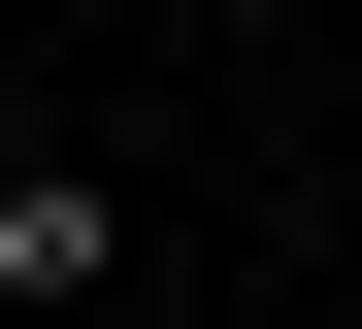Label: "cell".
Returning a JSON list of instances; mask_svg holds the SVG:
<instances>
[{
  "instance_id": "6da1fadb",
  "label": "cell",
  "mask_w": 362,
  "mask_h": 329,
  "mask_svg": "<svg viewBox=\"0 0 362 329\" xmlns=\"http://www.w3.org/2000/svg\"><path fill=\"white\" fill-rule=\"evenodd\" d=\"M99 263H132V197H99L66 132H0V296H99Z\"/></svg>"
}]
</instances>
